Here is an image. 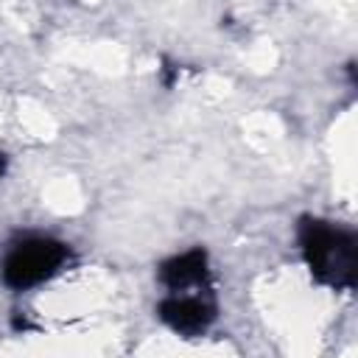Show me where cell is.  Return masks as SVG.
Instances as JSON below:
<instances>
[{"mask_svg":"<svg viewBox=\"0 0 358 358\" xmlns=\"http://www.w3.org/2000/svg\"><path fill=\"white\" fill-rule=\"evenodd\" d=\"M299 249L310 274L333 288H352L355 282V238L347 229L330 227L319 218H302Z\"/></svg>","mask_w":358,"mask_h":358,"instance_id":"cell-1","label":"cell"},{"mask_svg":"<svg viewBox=\"0 0 358 358\" xmlns=\"http://www.w3.org/2000/svg\"><path fill=\"white\" fill-rule=\"evenodd\" d=\"M70 249L53 238H25L14 243L3 260V282L8 288H31L50 280L64 263Z\"/></svg>","mask_w":358,"mask_h":358,"instance_id":"cell-2","label":"cell"},{"mask_svg":"<svg viewBox=\"0 0 358 358\" xmlns=\"http://www.w3.org/2000/svg\"><path fill=\"white\" fill-rule=\"evenodd\" d=\"M213 288H193V291H168L159 302V319L182 333V336H199L204 333L215 319V302Z\"/></svg>","mask_w":358,"mask_h":358,"instance_id":"cell-3","label":"cell"},{"mask_svg":"<svg viewBox=\"0 0 358 358\" xmlns=\"http://www.w3.org/2000/svg\"><path fill=\"white\" fill-rule=\"evenodd\" d=\"M159 280L168 291H193V288H213L210 285V268L204 249H187L182 255H173L159 266Z\"/></svg>","mask_w":358,"mask_h":358,"instance_id":"cell-4","label":"cell"},{"mask_svg":"<svg viewBox=\"0 0 358 358\" xmlns=\"http://www.w3.org/2000/svg\"><path fill=\"white\" fill-rule=\"evenodd\" d=\"M3 168H6V157L0 154V173H3Z\"/></svg>","mask_w":358,"mask_h":358,"instance_id":"cell-5","label":"cell"}]
</instances>
